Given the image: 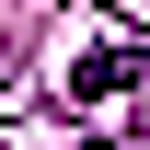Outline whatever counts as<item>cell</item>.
<instances>
[{
	"instance_id": "1",
	"label": "cell",
	"mask_w": 150,
	"mask_h": 150,
	"mask_svg": "<svg viewBox=\"0 0 150 150\" xmlns=\"http://www.w3.org/2000/svg\"><path fill=\"white\" fill-rule=\"evenodd\" d=\"M127 69H139L127 46H104V58H81V69H69V104H104V93H115V81H127Z\"/></svg>"
}]
</instances>
